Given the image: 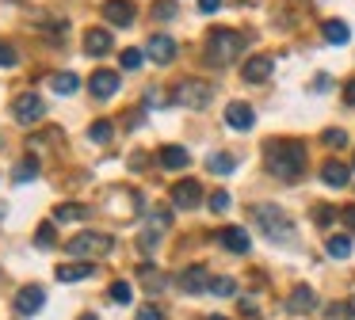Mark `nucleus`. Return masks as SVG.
Masks as SVG:
<instances>
[{
    "instance_id": "nucleus-1",
    "label": "nucleus",
    "mask_w": 355,
    "mask_h": 320,
    "mask_svg": "<svg viewBox=\"0 0 355 320\" xmlns=\"http://www.w3.org/2000/svg\"><path fill=\"white\" fill-rule=\"evenodd\" d=\"M268 168L279 179H298L306 172V145L302 141H271L268 145Z\"/></svg>"
},
{
    "instance_id": "nucleus-2",
    "label": "nucleus",
    "mask_w": 355,
    "mask_h": 320,
    "mask_svg": "<svg viewBox=\"0 0 355 320\" xmlns=\"http://www.w3.org/2000/svg\"><path fill=\"white\" fill-rule=\"evenodd\" d=\"M252 217H256V225H260V233L268 236V240H275V244H291L294 240V221L286 217L279 206H256Z\"/></svg>"
},
{
    "instance_id": "nucleus-3",
    "label": "nucleus",
    "mask_w": 355,
    "mask_h": 320,
    "mask_svg": "<svg viewBox=\"0 0 355 320\" xmlns=\"http://www.w3.org/2000/svg\"><path fill=\"white\" fill-rule=\"evenodd\" d=\"M241 53H245V35H237V30H214L210 35V42H207L210 65H230Z\"/></svg>"
},
{
    "instance_id": "nucleus-4",
    "label": "nucleus",
    "mask_w": 355,
    "mask_h": 320,
    "mask_svg": "<svg viewBox=\"0 0 355 320\" xmlns=\"http://www.w3.org/2000/svg\"><path fill=\"white\" fill-rule=\"evenodd\" d=\"M65 248H69V256H77V259H92V256H111L115 240H111L107 233H80V236H73Z\"/></svg>"
},
{
    "instance_id": "nucleus-5",
    "label": "nucleus",
    "mask_w": 355,
    "mask_h": 320,
    "mask_svg": "<svg viewBox=\"0 0 355 320\" xmlns=\"http://www.w3.org/2000/svg\"><path fill=\"white\" fill-rule=\"evenodd\" d=\"M176 99H180L184 107H191V111H202V107L214 99V88H210L207 80H195V76H191V80H184V84L176 88Z\"/></svg>"
},
{
    "instance_id": "nucleus-6",
    "label": "nucleus",
    "mask_w": 355,
    "mask_h": 320,
    "mask_svg": "<svg viewBox=\"0 0 355 320\" xmlns=\"http://www.w3.org/2000/svg\"><path fill=\"white\" fill-rule=\"evenodd\" d=\"M12 114H16V122L31 126V122H39L42 114H46V103H42L39 91H19L16 103H12Z\"/></svg>"
},
{
    "instance_id": "nucleus-7",
    "label": "nucleus",
    "mask_w": 355,
    "mask_h": 320,
    "mask_svg": "<svg viewBox=\"0 0 355 320\" xmlns=\"http://www.w3.org/2000/svg\"><path fill=\"white\" fill-rule=\"evenodd\" d=\"M218 244H222L225 251H237V256H245V251L252 248V236H248L241 225H225V229H218Z\"/></svg>"
},
{
    "instance_id": "nucleus-8",
    "label": "nucleus",
    "mask_w": 355,
    "mask_h": 320,
    "mask_svg": "<svg viewBox=\"0 0 355 320\" xmlns=\"http://www.w3.org/2000/svg\"><path fill=\"white\" fill-rule=\"evenodd\" d=\"M172 202L180 206V210H195V206L202 202V187L195 179H184V183H176L172 187Z\"/></svg>"
},
{
    "instance_id": "nucleus-9",
    "label": "nucleus",
    "mask_w": 355,
    "mask_h": 320,
    "mask_svg": "<svg viewBox=\"0 0 355 320\" xmlns=\"http://www.w3.org/2000/svg\"><path fill=\"white\" fill-rule=\"evenodd\" d=\"M42 305H46V290H42V286H24L16 294V309L24 312V317H35Z\"/></svg>"
},
{
    "instance_id": "nucleus-10",
    "label": "nucleus",
    "mask_w": 355,
    "mask_h": 320,
    "mask_svg": "<svg viewBox=\"0 0 355 320\" xmlns=\"http://www.w3.org/2000/svg\"><path fill=\"white\" fill-rule=\"evenodd\" d=\"M146 53L157 61V65H168V61L176 57V42H172L168 35H149V42H146Z\"/></svg>"
},
{
    "instance_id": "nucleus-11",
    "label": "nucleus",
    "mask_w": 355,
    "mask_h": 320,
    "mask_svg": "<svg viewBox=\"0 0 355 320\" xmlns=\"http://www.w3.org/2000/svg\"><path fill=\"white\" fill-rule=\"evenodd\" d=\"M180 290H184V294H202V290H210L207 267H187V271L180 274Z\"/></svg>"
},
{
    "instance_id": "nucleus-12",
    "label": "nucleus",
    "mask_w": 355,
    "mask_h": 320,
    "mask_svg": "<svg viewBox=\"0 0 355 320\" xmlns=\"http://www.w3.org/2000/svg\"><path fill=\"white\" fill-rule=\"evenodd\" d=\"M103 15H107V23H119V27H126V23H134V4L130 0H103Z\"/></svg>"
},
{
    "instance_id": "nucleus-13",
    "label": "nucleus",
    "mask_w": 355,
    "mask_h": 320,
    "mask_svg": "<svg viewBox=\"0 0 355 320\" xmlns=\"http://www.w3.org/2000/svg\"><path fill=\"white\" fill-rule=\"evenodd\" d=\"M225 122H230L233 130H252L256 111H252L248 103H241V99H237V103H230V107H225Z\"/></svg>"
},
{
    "instance_id": "nucleus-14",
    "label": "nucleus",
    "mask_w": 355,
    "mask_h": 320,
    "mask_svg": "<svg viewBox=\"0 0 355 320\" xmlns=\"http://www.w3.org/2000/svg\"><path fill=\"white\" fill-rule=\"evenodd\" d=\"M92 96L96 99H111L119 91V73H107V69H100V73H92Z\"/></svg>"
},
{
    "instance_id": "nucleus-15",
    "label": "nucleus",
    "mask_w": 355,
    "mask_h": 320,
    "mask_svg": "<svg viewBox=\"0 0 355 320\" xmlns=\"http://www.w3.org/2000/svg\"><path fill=\"white\" fill-rule=\"evenodd\" d=\"M321 179L329 183V187H347V179H352V168L347 164H340V160H324L321 164Z\"/></svg>"
},
{
    "instance_id": "nucleus-16",
    "label": "nucleus",
    "mask_w": 355,
    "mask_h": 320,
    "mask_svg": "<svg viewBox=\"0 0 355 320\" xmlns=\"http://www.w3.org/2000/svg\"><path fill=\"white\" fill-rule=\"evenodd\" d=\"M241 73H245L248 84H263L271 73H275V61H271V57H252V61H245V69H241Z\"/></svg>"
},
{
    "instance_id": "nucleus-17",
    "label": "nucleus",
    "mask_w": 355,
    "mask_h": 320,
    "mask_svg": "<svg viewBox=\"0 0 355 320\" xmlns=\"http://www.w3.org/2000/svg\"><path fill=\"white\" fill-rule=\"evenodd\" d=\"M313 305H317L313 286H294L291 297H286V309L291 312H313Z\"/></svg>"
},
{
    "instance_id": "nucleus-18",
    "label": "nucleus",
    "mask_w": 355,
    "mask_h": 320,
    "mask_svg": "<svg viewBox=\"0 0 355 320\" xmlns=\"http://www.w3.org/2000/svg\"><path fill=\"white\" fill-rule=\"evenodd\" d=\"M191 164V152L184 149V145H164L161 149V168H168V172H180V168Z\"/></svg>"
},
{
    "instance_id": "nucleus-19",
    "label": "nucleus",
    "mask_w": 355,
    "mask_h": 320,
    "mask_svg": "<svg viewBox=\"0 0 355 320\" xmlns=\"http://www.w3.org/2000/svg\"><path fill=\"white\" fill-rule=\"evenodd\" d=\"M107 50H111V30H88V35H85V53L103 57Z\"/></svg>"
},
{
    "instance_id": "nucleus-20",
    "label": "nucleus",
    "mask_w": 355,
    "mask_h": 320,
    "mask_svg": "<svg viewBox=\"0 0 355 320\" xmlns=\"http://www.w3.org/2000/svg\"><path fill=\"white\" fill-rule=\"evenodd\" d=\"M92 274V263L88 259H77V263H62L58 267V282H80Z\"/></svg>"
},
{
    "instance_id": "nucleus-21",
    "label": "nucleus",
    "mask_w": 355,
    "mask_h": 320,
    "mask_svg": "<svg viewBox=\"0 0 355 320\" xmlns=\"http://www.w3.org/2000/svg\"><path fill=\"white\" fill-rule=\"evenodd\" d=\"M347 38H352V27H347L344 19H329V23H324V42H332V46H344Z\"/></svg>"
},
{
    "instance_id": "nucleus-22",
    "label": "nucleus",
    "mask_w": 355,
    "mask_h": 320,
    "mask_svg": "<svg viewBox=\"0 0 355 320\" xmlns=\"http://www.w3.org/2000/svg\"><path fill=\"white\" fill-rule=\"evenodd\" d=\"M50 88H54L58 96H73V91L80 88V76L77 73H54L50 76Z\"/></svg>"
},
{
    "instance_id": "nucleus-23",
    "label": "nucleus",
    "mask_w": 355,
    "mask_h": 320,
    "mask_svg": "<svg viewBox=\"0 0 355 320\" xmlns=\"http://www.w3.org/2000/svg\"><path fill=\"white\" fill-rule=\"evenodd\" d=\"M138 274H141V286H146V290H149V294H161V290H164V286H168V278H164V274H161V271H153V267H141V271H138Z\"/></svg>"
},
{
    "instance_id": "nucleus-24",
    "label": "nucleus",
    "mask_w": 355,
    "mask_h": 320,
    "mask_svg": "<svg viewBox=\"0 0 355 320\" xmlns=\"http://www.w3.org/2000/svg\"><path fill=\"white\" fill-rule=\"evenodd\" d=\"M35 175H39V160L27 157V160H19V164H16V172H12V183H31Z\"/></svg>"
},
{
    "instance_id": "nucleus-25",
    "label": "nucleus",
    "mask_w": 355,
    "mask_h": 320,
    "mask_svg": "<svg viewBox=\"0 0 355 320\" xmlns=\"http://www.w3.org/2000/svg\"><path fill=\"white\" fill-rule=\"evenodd\" d=\"M324 251H329L332 259H347V256H352V236H329Z\"/></svg>"
},
{
    "instance_id": "nucleus-26",
    "label": "nucleus",
    "mask_w": 355,
    "mask_h": 320,
    "mask_svg": "<svg viewBox=\"0 0 355 320\" xmlns=\"http://www.w3.org/2000/svg\"><path fill=\"white\" fill-rule=\"evenodd\" d=\"M111 134H115V126H111L107 118H100V122H92V126H88V141H96V145H107Z\"/></svg>"
},
{
    "instance_id": "nucleus-27",
    "label": "nucleus",
    "mask_w": 355,
    "mask_h": 320,
    "mask_svg": "<svg viewBox=\"0 0 355 320\" xmlns=\"http://www.w3.org/2000/svg\"><path fill=\"white\" fill-rule=\"evenodd\" d=\"M85 213H88L85 206H77V202H62V206L54 210V221H58V225H62V221H80Z\"/></svg>"
},
{
    "instance_id": "nucleus-28",
    "label": "nucleus",
    "mask_w": 355,
    "mask_h": 320,
    "mask_svg": "<svg viewBox=\"0 0 355 320\" xmlns=\"http://www.w3.org/2000/svg\"><path fill=\"white\" fill-rule=\"evenodd\" d=\"M207 168H210L214 175H230L233 168H237V160L225 157V152H214V157H207Z\"/></svg>"
},
{
    "instance_id": "nucleus-29",
    "label": "nucleus",
    "mask_w": 355,
    "mask_h": 320,
    "mask_svg": "<svg viewBox=\"0 0 355 320\" xmlns=\"http://www.w3.org/2000/svg\"><path fill=\"white\" fill-rule=\"evenodd\" d=\"M107 294H111V301H119V305H130L134 290H130V282H123V278H119V282H111V290H107Z\"/></svg>"
},
{
    "instance_id": "nucleus-30",
    "label": "nucleus",
    "mask_w": 355,
    "mask_h": 320,
    "mask_svg": "<svg viewBox=\"0 0 355 320\" xmlns=\"http://www.w3.org/2000/svg\"><path fill=\"white\" fill-rule=\"evenodd\" d=\"M168 225H172V213H168V210H153V213H149V233L161 236Z\"/></svg>"
},
{
    "instance_id": "nucleus-31",
    "label": "nucleus",
    "mask_w": 355,
    "mask_h": 320,
    "mask_svg": "<svg viewBox=\"0 0 355 320\" xmlns=\"http://www.w3.org/2000/svg\"><path fill=\"white\" fill-rule=\"evenodd\" d=\"M210 294L233 297V294H237V282H233V278H210Z\"/></svg>"
},
{
    "instance_id": "nucleus-32",
    "label": "nucleus",
    "mask_w": 355,
    "mask_h": 320,
    "mask_svg": "<svg viewBox=\"0 0 355 320\" xmlns=\"http://www.w3.org/2000/svg\"><path fill=\"white\" fill-rule=\"evenodd\" d=\"M16 65H19V53H16V46L0 42V69H16Z\"/></svg>"
},
{
    "instance_id": "nucleus-33",
    "label": "nucleus",
    "mask_w": 355,
    "mask_h": 320,
    "mask_svg": "<svg viewBox=\"0 0 355 320\" xmlns=\"http://www.w3.org/2000/svg\"><path fill=\"white\" fill-rule=\"evenodd\" d=\"M210 210L225 213V210H230V195H225V190H214V195H210Z\"/></svg>"
},
{
    "instance_id": "nucleus-34",
    "label": "nucleus",
    "mask_w": 355,
    "mask_h": 320,
    "mask_svg": "<svg viewBox=\"0 0 355 320\" xmlns=\"http://www.w3.org/2000/svg\"><path fill=\"white\" fill-rule=\"evenodd\" d=\"M321 141L324 145H336V149H340V145H347V134H344V130H324Z\"/></svg>"
},
{
    "instance_id": "nucleus-35",
    "label": "nucleus",
    "mask_w": 355,
    "mask_h": 320,
    "mask_svg": "<svg viewBox=\"0 0 355 320\" xmlns=\"http://www.w3.org/2000/svg\"><path fill=\"white\" fill-rule=\"evenodd\" d=\"M39 248H54V225H39Z\"/></svg>"
},
{
    "instance_id": "nucleus-36",
    "label": "nucleus",
    "mask_w": 355,
    "mask_h": 320,
    "mask_svg": "<svg viewBox=\"0 0 355 320\" xmlns=\"http://www.w3.org/2000/svg\"><path fill=\"white\" fill-rule=\"evenodd\" d=\"M123 69H141V50H123Z\"/></svg>"
},
{
    "instance_id": "nucleus-37",
    "label": "nucleus",
    "mask_w": 355,
    "mask_h": 320,
    "mask_svg": "<svg viewBox=\"0 0 355 320\" xmlns=\"http://www.w3.org/2000/svg\"><path fill=\"white\" fill-rule=\"evenodd\" d=\"M324 317H329V320H352V317H355V312H352V309H347V305H332V309H329V312H324Z\"/></svg>"
},
{
    "instance_id": "nucleus-38",
    "label": "nucleus",
    "mask_w": 355,
    "mask_h": 320,
    "mask_svg": "<svg viewBox=\"0 0 355 320\" xmlns=\"http://www.w3.org/2000/svg\"><path fill=\"white\" fill-rule=\"evenodd\" d=\"M153 15H157V19H172V15H176V4H172V0H164V4L153 8Z\"/></svg>"
},
{
    "instance_id": "nucleus-39",
    "label": "nucleus",
    "mask_w": 355,
    "mask_h": 320,
    "mask_svg": "<svg viewBox=\"0 0 355 320\" xmlns=\"http://www.w3.org/2000/svg\"><path fill=\"white\" fill-rule=\"evenodd\" d=\"M138 320H164V312L153 309V305H146V309H138Z\"/></svg>"
},
{
    "instance_id": "nucleus-40",
    "label": "nucleus",
    "mask_w": 355,
    "mask_h": 320,
    "mask_svg": "<svg viewBox=\"0 0 355 320\" xmlns=\"http://www.w3.org/2000/svg\"><path fill=\"white\" fill-rule=\"evenodd\" d=\"M340 217H344L347 229H355V206H344V210H340Z\"/></svg>"
},
{
    "instance_id": "nucleus-41",
    "label": "nucleus",
    "mask_w": 355,
    "mask_h": 320,
    "mask_svg": "<svg viewBox=\"0 0 355 320\" xmlns=\"http://www.w3.org/2000/svg\"><path fill=\"white\" fill-rule=\"evenodd\" d=\"M241 317L256 320V317H260V312H256V305H252V301H241Z\"/></svg>"
},
{
    "instance_id": "nucleus-42",
    "label": "nucleus",
    "mask_w": 355,
    "mask_h": 320,
    "mask_svg": "<svg viewBox=\"0 0 355 320\" xmlns=\"http://www.w3.org/2000/svg\"><path fill=\"white\" fill-rule=\"evenodd\" d=\"M218 8H222V0H199V12H218Z\"/></svg>"
},
{
    "instance_id": "nucleus-43",
    "label": "nucleus",
    "mask_w": 355,
    "mask_h": 320,
    "mask_svg": "<svg viewBox=\"0 0 355 320\" xmlns=\"http://www.w3.org/2000/svg\"><path fill=\"white\" fill-rule=\"evenodd\" d=\"M344 99L355 107V80H347V84H344Z\"/></svg>"
},
{
    "instance_id": "nucleus-44",
    "label": "nucleus",
    "mask_w": 355,
    "mask_h": 320,
    "mask_svg": "<svg viewBox=\"0 0 355 320\" xmlns=\"http://www.w3.org/2000/svg\"><path fill=\"white\" fill-rule=\"evenodd\" d=\"M317 221H321V225H329V221H332V210H324V206H321V210H317Z\"/></svg>"
},
{
    "instance_id": "nucleus-45",
    "label": "nucleus",
    "mask_w": 355,
    "mask_h": 320,
    "mask_svg": "<svg viewBox=\"0 0 355 320\" xmlns=\"http://www.w3.org/2000/svg\"><path fill=\"white\" fill-rule=\"evenodd\" d=\"M77 320H96V317H92V312H85V317H77Z\"/></svg>"
},
{
    "instance_id": "nucleus-46",
    "label": "nucleus",
    "mask_w": 355,
    "mask_h": 320,
    "mask_svg": "<svg viewBox=\"0 0 355 320\" xmlns=\"http://www.w3.org/2000/svg\"><path fill=\"white\" fill-rule=\"evenodd\" d=\"M207 320H225V317H207Z\"/></svg>"
},
{
    "instance_id": "nucleus-47",
    "label": "nucleus",
    "mask_w": 355,
    "mask_h": 320,
    "mask_svg": "<svg viewBox=\"0 0 355 320\" xmlns=\"http://www.w3.org/2000/svg\"><path fill=\"white\" fill-rule=\"evenodd\" d=\"M0 217H4V202H0Z\"/></svg>"
},
{
    "instance_id": "nucleus-48",
    "label": "nucleus",
    "mask_w": 355,
    "mask_h": 320,
    "mask_svg": "<svg viewBox=\"0 0 355 320\" xmlns=\"http://www.w3.org/2000/svg\"><path fill=\"white\" fill-rule=\"evenodd\" d=\"M352 312H355V297H352Z\"/></svg>"
}]
</instances>
